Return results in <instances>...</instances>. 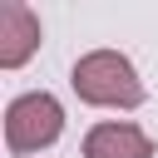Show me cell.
Wrapping results in <instances>:
<instances>
[{
    "instance_id": "cell-1",
    "label": "cell",
    "mask_w": 158,
    "mask_h": 158,
    "mask_svg": "<svg viewBox=\"0 0 158 158\" xmlns=\"http://www.w3.org/2000/svg\"><path fill=\"white\" fill-rule=\"evenodd\" d=\"M69 84L94 109H138L143 104V79H138L133 59L118 54V49H89V54H79L74 69H69Z\"/></svg>"
},
{
    "instance_id": "cell-2",
    "label": "cell",
    "mask_w": 158,
    "mask_h": 158,
    "mask_svg": "<svg viewBox=\"0 0 158 158\" xmlns=\"http://www.w3.org/2000/svg\"><path fill=\"white\" fill-rule=\"evenodd\" d=\"M59 133H64V109H59L54 94L30 89V94L10 99V109H5V148H10L15 158L49 148Z\"/></svg>"
},
{
    "instance_id": "cell-3",
    "label": "cell",
    "mask_w": 158,
    "mask_h": 158,
    "mask_svg": "<svg viewBox=\"0 0 158 158\" xmlns=\"http://www.w3.org/2000/svg\"><path fill=\"white\" fill-rule=\"evenodd\" d=\"M35 49H40V15L25 0H5L0 5V69H20Z\"/></svg>"
},
{
    "instance_id": "cell-4",
    "label": "cell",
    "mask_w": 158,
    "mask_h": 158,
    "mask_svg": "<svg viewBox=\"0 0 158 158\" xmlns=\"http://www.w3.org/2000/svg\"><path fill=\"white\" fill-rule=\"evenodd\" d=\"M84 158H153V138L138 123H94L84 133Z\"/></svg>"
}]
</instances>
